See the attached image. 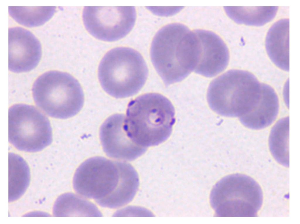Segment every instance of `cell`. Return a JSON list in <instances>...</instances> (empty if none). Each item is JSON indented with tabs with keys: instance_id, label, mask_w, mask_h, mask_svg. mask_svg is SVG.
I'll return each instance as SVG.
<instances>
[{
	"instance_id": "ac0fdd59",
	"label": "cell",
	"mask_w": 300,
	"mask_h": 224,
	"mask_svg": "<svg viewBox=\"0 0 300 224\" xmlns=\"http://www.w3.org/2000/svg\"><path fill=\"white\" fill-rule=\"evenodd\" d=\"M289 117L279 120L272 127L270 135L269 144L270 151L279 164L289 166Z\"/></svg>"
},
{
	"instance_id": "ba28073f",
	"label": "cell",
	"mask_w": 300,
	"mask_h": 224,
	"mask_svg": "<svg viewBox=\"0 0 300 224\" xmlns=\"http://www.w3.org/2000/svg\"><path fill=\"white\" fill-rule=\"evenodd\" d=\"M9 142L18 150L33 152L51 144L52 128L47 118L34 106L14 104L9 109Z\"/></svg>"
},
{
	"instance_id": "ffe728a7",
	"label": "cell",
	"mask_w": 300,
	"mask_h": 224,
	"mask_svg": "<svg viewBox=\"0 0 300 224\" xmlns=\"http://www.w3.org/2000/svg\"><path fill=\"white\" fill-rule=\"evenodd\" d=\"M146 8L155 15L161 16L168 17L177 13L183 9V7L148 6Z\"/></svg>"
},
{
	"instance_id": "5b68a950",
	"label": "cell",
	"mask_w": 300,
	"mask_h": 224,
	"mask_svg": "<svg viewBox=\"0 0 300 224\" xmlns=\"http://www.w3.org/2000/svg\"><path fill=\"white\" fill-rule=\"evenodd\" d=\"M148 70L143 56L131 48L119 47L104 56L98 68L101 86L108 94L116 98L133 96L142 88Z\"/></svg>"
},
{
	"instance_id": "9a60e30c",
	"label": "cell",
	"mask_w": 300,
	"mask_h": 224,
	"mask_svg": "<svg viewBox=\"0 0 300 224\" xmlns=\"http://www.w3.org/2000/svg\"><path fill=\"white\" fill-rule=\"evenodd\" d=\"M52 213L55 217L102 215L95 204L72 193H64L57 198L53 205Z\"/></svg>"
},
{
	"instance_id": "4fadbf2b",
	"label": "cell",
	"mask_w": 300,
	"mask_h": 224,
	"mask_svg": "<svg viewBox=\"0 0 300 224\" xmlns=\"http://www.w3.org/2000/svg\"><path fill=\"white\" fill-rule=\"evenodd\" d=\"M279 111V99L274 89L268 84L261 83V95L258 102L251 111L239 119L241 123L248 128L261 129L274 122Z\"/></svg>"
},
{
	"instance_id": "7a4b0ae2",
	"label": "cell",
	"mask_w": 300,
	"mask_h": 224,
	"mask_svg": "<svg viewBox=\"0 0 300 224\" xmlns=\"http://www.w3.org/2000/svg\"><path fill=\"white\" fill-rule=\"evenodd\" d=\"M175 110L171 101L158 93H148L130 101L125 125L129 138L146 147L158 145L171 134L175 121Z\"/></svg>"
},
{
	"instance_id": "30bf717a",
	"label": "cell",
	"mask_w": 300,
	"mask_h": 224,
	"mask_svg": "<svg viewBox=\"0 0 300 224\" xmlns=\"http://www.w3.org/2000/svg\"><path fill=\"white\" fill-rule=\"evenodd\" d=\"M125 116L116 114L108 118L100 129L103 149L108 157L124 161H133L143 154L147 148L138 145L128 136L125 130Z\"/></svg>"
},
{
	"instance_id": "2e32d148",
	"label": "cell",
	"mask_w": 300,
	"mask_h": 224,
	"mask_svg": "<svg viewBox=\"0 0 300 224\" xmlns=\"http://www.w3.org/2000/svg\"><path fill=\"white\" fill-rule=\"evenodd\" d=\"M28 165L20 156L10 153L8 156V201H16L24 194L30 183Z\"/></svg>"
},
{
	"instance_id": "d6986e66",
	"label": "cell",
	"mask_w": 300,
	"mask_h": 224,
	"mask_svg": "<svg viewBox=\"0 0 300 224\" xmlns=\"http://www.w3.org/2000/svg\"><path fill=\"white\" fill-rule=\"evenodd\" d=\"M55 6H9L10 16L19 24L28 27L42 26L53 16Z\"/></svg>"
},
{
	"instance_id": "6da1fadb",
	"label": "cell",
	"mask_w": 300,
	"mask_h": 224,
	"mask_svg": "<svg viewBox=\"0 0 300 224\" xmlns=\"http://www.w3.org/2000/svg\"><path fill=\"white\" fill-rule=\"evenodd\" d=\"M200 53L194 31L178 23L160 29L153 39L150 50L152 64L166 86L182 81L194 71Z\"/></svg>"
},
{
	"instance_id": "3957f363",
	"label": "cell",
	"mask_w": 300,
	"mask_h": 224,
	"mask_svg": "<svg viewBox=\"0 0 300 224\" xmlns=\"http://www.w3.org/2000/svg\"><path fill=\"white\" fill-rule=\"evenodd\" d=\"M129 163L100 157L90 158L76 169L73 179L75 191L96 203L111 196H122L132 185Z\"/></svg>"
},
{
	"instance_id": "8fae6325",
	"label": "cell",
	"mask_w": 300,
	"mask_h": 224,
	"mask_svg": "<svg viewBox=\"0 0 300 224\" xmlns=\"http://www.w3.org/2000/svg\"><path fill=\"white\" fill-rule=\"evenodd\" d=\"M41 43L29 30L20 27L8 29V68L21 73L34 69L41 59Z\"/></svg>"
},
{
	"instance_id": "44dd1931",
	"label": "cell",
	"mask_w": 300,
	"mask_h": 224,
	"mask_svg": "<svg viewBox=\"0 0 300 224\" xmlns=\"http://www.w3.org/2000/svg\"><path fill=\"white\" fill-rule=\"evenodd\" d=\"M25 216H50V215L48 213L39 211H33L25 215Z\"/></svg>"
},
{
	"instance_id": "52a82bcc",
	"label": "cell",
	"mask_w": 300,
	"mask_h": 224,
	"mask_svg": "<svg viewBox=\"0 0 300 224\" xmlns=\"http://www.w3.org/2000/svg\"><path fill=\"white\" fill-rule=\"evenodd\" d=\"M210 201L216 216L255 217L262 206L263 194L253 178L236 174L226 176L214 185Z\"/></svg>"
},
{
	"instance_id": "9c48e42d",
	"label": "cell",
	"mask_w": 300,
	"mask_h": 224,
	"mask_svg": "<svg viewBox=\"0 0 300 224\" xmlns=\"http://www.w3.org/2000/svg\"><path fill=\"white\" fill-rule=\"evenodd\" d=\"M88 31L100 40L112 42L125 36L135 24L136 13L133 6H85L82 13Z\"/></svg>"
},
{
	"instance_id": "8992f818",
	"label": "cell",
	"mask_w": 300,
	"mask_h": 224,
	"mask_svg": "<svg viewBox=\"0 0 300 224\" xmlns=\"http://www.w3.org/2000/svg\"><path fill=\"white\" fill-rule=\"evenodd\" d=\"M36 105L53 118L66 119L76 114L84 103L83 92L78 81L69 74L52 70L35 80L32 88Z\"/></svg>"
},
{
	"instance_id": "277c9868",
	"label": "cell",
	"mask_w": 300,
	"mask_h": 224,
	"mask_svg": "<svg viewBox=\"0 0 300 224\" xmlns=\"http://www.w3.org/2000/svg\"><path fill=\"white\" fill-rule=\"evenodd\" d=\"M261 83L252 73L232 69L214 79L208 88L207 99L210 108L223 116L240 117L256 104Z\"/></svg>"
},
{
	"instance_id": "e0dca14e",
	"label": "cell",
	"mask_w": 300,
	"mask_h": 224,
	"mask_svg": "<svg viewBox=\"0 0 300 224\" xmlns=\"http://www.w3.org/2000/svg\"><path fill=\"white\" fill-rule=\"evenodd\" d=\"M224 8L229 16L236 23L256 26H262L272 20L275 16L278 8L276 6Z\"/></svg>"
},
{
	"instance_id": "7c38bea8",
	"label": "cell",
	"mask_w": 300,
	"mask_h": 224,
	"mask_svg": "<svg viewBox=\"0 0 300 224\" xmlns=\"http://www.w3.org/2000/svg\"><path fill=\"white\" fill-rule=\"evenodd\" d=\"M194 31L199 41L200 53L194 71L207 77L215 76L228 66L229 59L228 48L221 38L214 32L203 29Z\"/></svg>"
},
{
	"instance_id": "5bb4252c",
	"label": "cell",
	"mask_w": 300,
	"mask_h": 224,
	"mask_svg": "<svg viewBox=\"0 0 300 224\" xmlns=\"http://www.w3.org/2000/svg\"><path fill=\"white\" fill-rule=\"evenodd\" d=\"M267 53L272 62L282 70L289 71V19L278 21L269 29L265 40Z\"/></svg>"
}]
</instances>
